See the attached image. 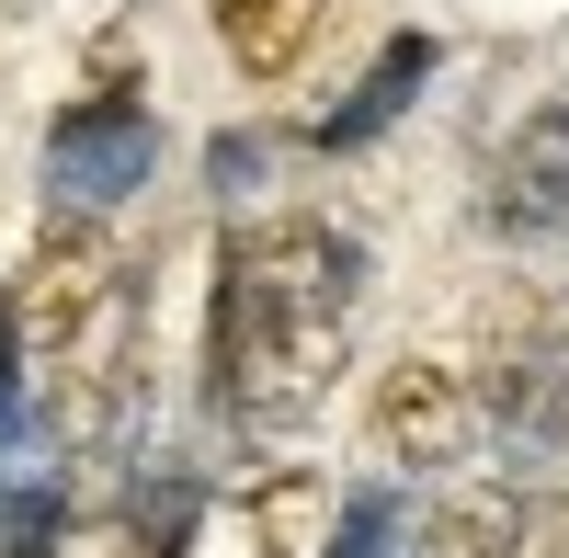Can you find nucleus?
<instances>
[{"label": "nucleus", "instance_id": "9", "mask_svg": "<svg viewBox=\"0 0 569 558\" xmlns=\"http://www.w3.org/2000/svg\"><path fill=\"white\" fill-rule=\"evenodd\" d=\"M58 558H149V536H137V525H69Z\"/></svg>", "mask_w": 569, "mask_h": 558}, {"label": "nucleus", "instance_id": "2", "mask_svg": "<svg viewBox=\"0 0 569 558\" xmlns=\"http://www.w3.org/2000/svg\"><path fill=\"white\" fill-rule=\"evenodd\" d=\"M114 286H126V262H114V228H103V217H58V228L23 251L12 331H23V353H34V377H58V388H91V377H103Z\"/></svg>", "mask_w": 569, "mask_h": 558}, {"label": "nucleus", "instance_id": "3", "mask_svg": "<svg viewBox=\"0 0 569 558\" xmlns=\"http://www.w3.org/2000/svg\"><path fill=\"white\" fill-rule=\"evenodd\" d=\"M467 422H479V399H467V377L445 353H399L388 377H376L365 399V434L388 468H445V456H467Z\"/></svg>", "mask_w": 569, "mask_h": 558}, {"label": "nucleus", "instance_id": "1", "mask_svg": "<svg viewBox=\"0 0 569 558\" xmlns=\"http://www.w3.org/2000/svg\"><path fill=\"white\" fill-rule=\"evenodd\" d=\"M342 331H353V251H342V228L262 217V228L228 240L206 365H217V399H228V422H240L251 445H284L330 399Z\"/></svg>", "mask_w": 569, "mask_h": 558}, {"label": "nucleus", "instance_id": "5", "mask_svg": "<svg viewBox=\"0 0 569 558\" xmlns=\"http://www.w3.org/2000/svg\"><path fill=\"white\" fill-rule=\"evenodd\" d=\"M46 160H58L69 195H137V171H149V114L137 103H80V114H58Z\"/></svg>", "mask_w": 569, "mask_h": 558}, {"label": "nucleus", "instance_id": "6", "mask_svg": "<svg viewBox=\"0 0 569 558\" xmlns=\"http://www.w3.org/2000/svg\"><path fill=\"white\" fill-rule=\"evenodd\" d=\"M206 12H217V46H228L251 80H284V69L319 46V12H330V0H206Z\"/></svg>", "mask_w": 569, "mask_h": 558}, {"label": "nucleus", "instance_id": "8", "mask_svg": "<svg viewBox=\"0 0 569 558\" xmlns=\"http://www.w3.org/2000/svg\"><path fill=\"white\" fill-rule=\"evenodd\" d=\"M421 69H433V46H421V34H410V46H388V58L365 69V91H353V114H330L319 137H330V149H353V137H365L376 114H399V103H410V80H421Z\"/></svg>", "mask_w": 569, "mask_h": 558}, {"label": "nucleus", "instance_id": "7", "mask_svg": "<svg viewBox=\"0 0 569 558\" xmlns=\"http://www.w3.org/2000/svg\"><path fill=\"white\" fill-rule=\"evenodd\" d=\"M536 514L512 490H467L456 514H433V536H421V558H525Z\"/></svg>", "mask_w": 569, "mask_h": 558}, {"label": "nucleus", "instance_id": "4", "mask_svg": "<svg viewBox=\"0 0 569 558\" xmlns=\"http://www.w3.org/2000/svg\"><path fill=\"white\" fill-rule=\"evenodd\" d=\"M490 228H501V240L569 228V103H536L525 126L501 137V160H490Z\"/></svg>", "mask_w": 569, "mask_h": 558}]
</instances>
